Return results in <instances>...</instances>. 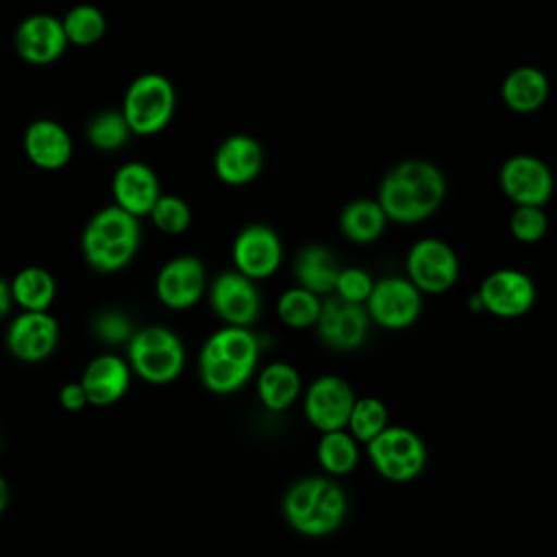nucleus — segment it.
Returning a JSON list of instances; mask_svg holds the SVG:
<instances>
[{
    "mask_svg": "<svg viewBox=\"0 0 557 557\" xmlns=\"http://www.w3.org/2000/svg\"><path fill=\"white\" fill-rule=\"evenodd\" d=\"M283 513L300 535H329L344 522L346 494L329 476H307L287 490Z\"/></svg>",
    "mask_w": 557,
    "mask_h": 557,
    "instance_id": "f257e3e1",
    "label": "nucleus"
},
{
    "mask_svg": "<svg viewBox=\"0 0 557 557\" xmlns=\"http://www.w3.org/2000/svg\"><path fill=\"white\" fill-rule=\"evenodd\" d=\"M85 261L98 272H115L124 268L137 252L139 226L137 218L122 207H104L91 215L83 231Z\"/></svg>",
    "mask_w": 557,
    "mask_h": 557,
    "instance_id": "f03ea898",
    "label": "nucleus"
},
{
    "mask_svg": "<svg viewBox=\"0 0 557 557\" xmlns=\"http://www.w3.org/2000/svg\"><path fill=\"white\" fill-rule=\"evenodd\" d=\"M176 91L170 78L157 72L139 74L126 89L122 115L135 135H154L174 115Z\"/></svg>",
    "mask_w": 557,
    "mask_h": 557,
    "instance_id": "7ed1b4c3",
    "label": "nucleus"
},
{
    "mask_svg": "<svg viewBox=\"0 0 557 557\" xmlns=\"http://www.w3.org/2000/svg\"><path fill=\"white\" fill-rule=\"evenodd\" d=\"M128 363L144 381L165 385L181 374L185 366V350L170 329L146 326L131 335Z\"/></svg>",
    "mask_w": 557,
    "mask_h": 557,
    "instance_id": "20e7f679",
    "label": "nucleus"
},
{
    "mask_svg": "<svg viewBox=\"0 0 557 557\" xmlns=\"http://www.w3.org/2000/svg\"><path fill=\"white\" fill-rule=\"evenodd\" d=\"M366 446L374 470L394 483L420 476L426 466V446L420 435L407 426L387 424Z\"/></svg>",
    "mask_w": 557,
    "mask_h": 557,
    "instance_id": "39448f33",
    "label": "nucleus"
},
{
    "mask_svg": "<svg viewBox=\"0 0 557 557\" xmlns=\"http://www.w3.org/2000/svg\"><path fill=\"white\" fill-rule=\"evenodd\" d=\"M370 320L387 331L411 326L422 311V292L403 276L379 278L366 300Z\"/></svg>",
    "mask_w": 557,
    "mask_h": 557,
    "instance_id": "423d86ee",
    "label": "nucleus"
},
{
    "mask_svg": "<svg viewBox=\"0 0 557 557\" xmlns=\"http://www.w3.org/2000/svg\"><path fill=\"white\" fill-rule=\"evenodd\" d=\"M407 274L420 292L442 294L455 285L459 276V259L446 242L424 237L407 252Z\"/></svg>",
    "mask_w": 557,
    "mask_h": 557,
    "instance_id": "0eeeda50",
    "label": "nucleus"
},
{
    "mask_svg": "<svg viewBox=\"0 0 557 557\" xmlns=\"http://www.w3.org/2000/svg\"><path fill=\"white\" fill-rule=\"evenodd\" d=\"M370 326V315L363 302H352L342 296H326L315 320L318 337L333 350L348 352L363 344Z\"/></svg>",
    "mask_w": 557,
    "mask_h": 557,
    "instance_id": "6e6552de",
    "label": "nucleus"
},
{
    "mask_svg": "<svg viewBox=\"0 0 557 557\" xmlns=\"http://www.w3.org/2000/svg\"><path fill=\"white\" fill-rule=\"evenodd\" d=\"M476 300L481 309L496 318H520L535 302V285L529 274L503 268L483 278Z\"/></svg>",
    "mask_w": 557,
    "mask_h": 557,
    "instance_id": "1a4fd4ad",
    "label": "nucleus"
},
{
    "mask_svg": "<svg viewBox=\"0 0 557 557\" xmlns=\"http://www.w3.org/2000/svg\"><path fill=\"white\" fill-rule=\"evenodd\" d=\"M500 189L516 205L544 207L555 189L550 168L533 154H513L500 165Z\"/></svg>",
    "mask_w": 557,
    "mask_h": 557,
    "instance_id": "9d476101",
    "label": "nucleus"
},
{
    "mask_svg": "<svg viewBox=\"0 0 557 557\" xmlns=\"http://www.w3.org/2000/svg\"><path fill=\"white\" fill-rule=\"evenodd\" d=\"M355 403L352 387L335 374L318 376L305 392V416L318 431L344 429Z\"/></svg>",
    "mask_w": 557,
    "mask_h": 557,
    "instance_id": "9b49d317",
    "label": "nucleus"
},
{
    "mask_svg": "<svg viewBox=\"0 0 557 557\" xmlns=\"http://www.w3.org/2000/svg\"><path fill=\"white\" fill-rule=\"evenodd\" d=\"M209 302L218 318L235 326L252 324L261 311V298L255 281L237 270L222 272L213 278L209 287Z\"/></svg>",
    "mask_w": 557,
    "mask_h": 557,
    "instance_id": "f8f14e48",
    "label": "nucleus"
},
{
    "mask_svg": "<svg viewBox=\"0 0 557 557\" xmlns=\"http://www.w3.org/2000/svg\"><path fill=\"white\" fill-rule=\"evenodd\" d=\"M13 44L17 57L30 65H50L70 46L61 20L50 13L24 17L15 28Z\"/></svg>",
    "mask_w": 557,
    "mask_h": 557,
    "instance_id": "ddd939ff",
    "label": "nucleus"
},
{
    "mask_svg": "<svg viewBox=\"0 0 557 557\" xmlns=\"http://www.w3.org/2000/svg\"><path fill=\"white\" fill-rule=\"evenodd\" d=\"M283 259V246L274 228L268 224L244 226L233 242V263L248 278H268Z\"/></svg>",
    "mask_w": 557,
    "mask_h": 557,
    "instance_id": "4468645a",
    "label": "nucleus"
},
{
    "mask_svg": "<svg viewBox=\"0 0 557 557\" xmlns=\"http://www.w3.org/2000/svg\"><path fill=\"white\" fill-rule=\"evenodd\" d=\"M59 324L46 311H24L7 331L9 352L26 363L41 361L57 348Z\"/></svg>",
    "mask_w": 557,
    "mask_h": 557,
    "instance_id": "2eb2a0df",
    "label": "nucleus"
},
{
    "mask_svg": "<svg viewBox=\"0 0 557 557\" xmlns=\"http://www.w3.org/2000/svg\"><path fill=\"white\" fill-rule=\"evenodd\" d=\"M205 292V265L200 259L183 255L170 259L157 274V296L170 309H187Z\"/></svg>",
    "mask_w": 557,
    "mask_h": 557,
    "instance_id": "dca6fc26",
    "label": "nucleus"
},
{
    "mask_svg": "<svg viewBox=\"0 0 557 557\" xmlns=\"http://www.w3.org/2000/svg\"><path fill=\"white\" fill-rule=\"evenodd\" d=\"M263 168V148L250 135L226 137L213 157V170L226 185H246L259 176Z\"/></svg>",
    "mask_w": 557,
    "mask_h": 557,
    "instance_id": "f3484780",
    "label": "nucleus"
},
{
    "mask_svg": "<svg viewBox=\"0 0 557 557\" xmlns=\"http://www.w3.org/2000/svg\"><path fill=\"white\" fill-rule=\"evenodd\" d=\"M159 196V178L148 165L131 161L117 168L113 176V198L117 207L133 213L135 218L148 215Z\"/></svg>",
    "mask_w": 557,
    "mask_h": 557,
    "instance_id": "a211bd4d",
    "label": "nucleus"
},
{
    "mask_svg": "<svg viewBox=\"0 0 557 557\" xmlns=\"http://www.w3.org/2000/svg\"><path fill=\"white\" fill-rule=\"evenodd\" d=\"M128 363L115 355H100L85 368L81 385L85 387L87 403L107 407L117 403L128 389Z\"/></svg>",
    "mask_w": 557,
    "mask_h": 557,
    "instance_id": "6ab92c4d",
    "label": "nucleus"
},
{
    "mask_svg": "<svg viewBox=\"0 0 557 557\" xmlns=\"http://www.w3.org/2000/svg\"><path fill=\"white\" fill-rule=\"evenodd\" d=\"M24 152L41 170H59L72 159L70 133L54 120H35L24 133Z\"/></svg>",
    "mask_w": 557,
    "mask_h": 557,
    "instance_id": "aec40b11",
    "label": "nucleus"
},
{
    "mask_svg": "<svg viewBox=\"0 0 557 557\" xmlns=\"http://www.w3.org/2000/svg\"><path fill=\"white\" fill-rule=\"evenodd\" d=\"M550 83L546 74L533 65H520L511 70L503 85L500 96L503 102L516 113H533L548 100Z\"/></svg>",
    "mask_w": 557,
    "mask_h": 557,
    "instance_id": "412c9836",
    "label": "nucleus"
},
{
    "mask_svg": "<svg viewBox=\"0 0 557 557\" xmlns=\"http://www.w3.org/2000/svg\"><path fill=\"white\" fill-rule=\"evenodd\" d=\"M392 172L413 191L426 215H433L446 198V178L433 163L424 159H407L392 168Z\"/></svg>",
    "mask_w": 557,
    "mask_h": 557,
    "instance_id": "4be33fe9",
    "label": "nucleus"
},
{
    "mask_svg": "<svg viewBox=\"0 0 557 557\" xmlns=\"http://www.w3.org/2000/svg\"><path fill=\"white\" fill-rule=\"evenodd\" d=\"M342 265L337 257L322 244H309L294 259V274L300 287L313 294H333Z\"/></svg>",
    "mask_w": 557,
    "mask_h": 557,
    "instance_id": "5701e85b",
    "label": "nucleus"
},
{
    "mask_svg": "<svg viewBox=\"0 0 557 557\" xmlns=\"http://www.w3.org/2000/svg\"><path fill=\"white\" fill-rule=\"evenodd\" d=\"M257 394L265 409H287L300 394V376L296 368L285 361H274L265 366L257 379Z\"/></svg>",
    "mask_w": 557,
    "mask_h": 557,
    "instance_id": "b1692460",
    "label": "nucleus"
},
{
    "mask_svg": "<svg viewBox=\"0 0 557 557\" xmlns=\"http://www.w3.org/2000/svg\"><path fill=\"white\" fill-rule=\"evenodd\" d=\"M387 215L381 205L370 198H357L348 202L339 213V231L355 244H370L385 231Z\"/></svg>",
    "mask_w": 557,
    "mask_h": 557,
    "instance_id": "393cba45",
    "label": "nucleus"
},
{
    "mask_svg": "<svg viewBox=\"0 0 557 557\" xmlns=\"http://www.w3.org/2000/svg\"><path fill=\"white\" fill-rule=\"evenodd\" d=\"M198 372H200L202 385L213 394H231V392L239 389L252 374L250 368H246L228 357H222V355L209 350L207 346H202V350H200Z\"/></svg>",
    "mask_w": 557,
    "mask_h": 557,
    "instance_id": "a878e982",
    "label": "nucleus"
},
{
    "mask_svg": "<svg viewBox=\"0 0 557 557\" xmlns=\"http://www.w3.org/2000/svg\"><path fill=\"white\" fill-rule=\"evenodd\" d=\"M57 294L54 276L44 268H24L11 283V296L24 311H46Z\"/></svg>",
    "mask_w": 557,
    "mask_h": 557,
    "instance_id": "bb28decb",
    "label": "nucleus"
},
{
    "mask_svg": "<svg viewBox=\"0 0 557 557\" xmlns=\"http://www.w3.org/2000/svg\"><path fill=\"white\" fill-rule=\"evenodd\" d=\"M376 202L381 205L387 220H394L400 224H413L429 218L420 207L418 198L413 196V191L392 170L383 176L379 185Z\"/></svg>",
    "mask_w": 557,
    "mask_h": 557,
    "instance_id": "cd10ccee",
    "label": "nucleus"
},
{
    "mask_svg": "<svg viewBox=\"0 0 557 557\" xmlns=\"http://www.w3.org/2000/svg\"><path fill=\"white\" fill-rule=\"evenodd\" d=\"M318 461L329 474H350L359 463V446L352 433L344 429L324 431L318 442Z\"/></svg>",
    "mask_w": 557,
    "mask_h": 557,
    "instance_id": "c85d7f7f",
    "label": "nucleus"
},
{
    "mask_svg": "<svg viewBox=\"0 0 557 557\" xmlns=\"http://www.w3.org/2000/svg\"><path fill=\"white\" fill-rule=\"evenodd\" d=\"M67 44L85 48L98 44L107 33V17L96 4H74L63 17H61Z\"/></svg>",
    "mask_w": 557,
    "mask_h": 557,
    "instance_id": "c756f323",
    "label": "nucleus"
},
{
    "mask_svg": "<svg viewBox=\"0 0 557 557\" xmlns=\"http://www.w3.org/2000/svg\"><path fill=\"white\" fill-rule=\"evenodd\" d=\"M205 346L222 357H228V359L250 368V370H255V366L259 361V342L246 326L228 324V326L215 331L205 342Z\"/></svg>",
    "mask_w": 557,
    "mask_h": 557,
    "instance_id": "7c9ffc66",
    "label": "nucleus"
},
{
    "mask_svg": "<svg viewBox=\"0 0 557 557\" xmlns=\"http://www.w3.org/2000/svg\"><path fill=\"white\" fill-rule=\"evenodd\" d=\"M320 307H322V300L318 294L309 292L307 287L296 285L292 289H285L278 296L276 313L283 324H287L292 329H307V326L315 324V320L320 315Z\"/></svg>",
    "mask_w": 557,
    "mask_h": 557,
    "instance_id": "2f4dec72",
    "label": "nucleus"
},
{
    "mask_svg": "<svg viewBox=\"0 0 557 557\" xmlns=\"http://www.w3.org/2000/svg\"><path fill=\"white\" fill-rule=\"evenodd\" d=\"M357 442L368 444L374 435H379L387 426V407L383 400L374 396H363L355 398L348 424H346Z\"/></svg>",
    "mask_w": 557,
    "mask_h": 557,
    "instance_id": "473e14b6",
    "label": "nucleus"
},
{
    "mask_svg": "<svg viewBox=\"0 0 557 557\" xmlns=\"http://www.w3.org/2000/svg\"><path fill=\"white\" fill-rule=\"evenodd\" d=\"M131 137V126L126 124L122 111H100L87 124V139L98 150H117Z\"/></svg>",
    "mask_w": 557,
    "mask_h": 557,
    "instance_id": "72a5a7b5",
    "label": "nucleus"
},
{
    "mask_svg": "<svg viewBox=\"0 0 557 557\" xmlns=\"http://www.w3.org/2000/svg\"><path fill=\"white\" fill-rule=\"evenodd\" d=\"M154 222V226L168 235H178L183 231H187L189 222H191V211L189 205L178 198V196H159L154 207L148 213Z\"/></svg>",
    "mask_w": 557,
    "mask_h": 557,
    "instance_id": "f704fd0d",
    "label": "nucleus"
},
{
    "mask_svg": "<svg viewBox=\"0 0 557 557\" xmlns=\"http://www.w3.org/2000/svg\"><path fill=\"white\" fill-rule=\"evenodd\" d=\"M509 231L518 242L535 244L548 231V215L540 205H516L509 218Z\"/></svg>",
    "mask_w": 557,
    "mask_h": 557,
    "instance_id": "c9c22d12",
    "label": "nucleus"
},
{
    "mask_svg": "<svg viewBox=\"0 0 557 557\" xmlns=\"http://www.w3.org/2000/svg\"><path fill=\"white\" fill-rule=\"evenodd\" d=\"M372 287H374V278L366 270H361V268H342L339 274H337L333 292L337 296L346 298V300L366 305Z\"/></svg>",
    "mask_w": 557,
    "mask_h": 557,
    "instance_id": "e433bc0d",
    "label": "nucleus"
},
{
    "mask_svg": "<svg viewBox=\"0 0 557 557\" xmlns=\"http://www.w3.org/2000/svg\"><path fill=\"white\" fill-rule=\"evenodd\" d=\"M94 331L107 344H120L133 335L128 318L120 311H102L94 322Z\"/></svg>",
    "mask_w": 557,
    "mask_h": 557,
    "instance_id": "4c0bfd02",
    "label": "nucleus"
},
{
    "mask_svg": "<svg viewBox=\"0 0 557 557\" xmlns=\"http://www.w3.org/2000/svg\"><path fill=\"white\" fill-rule=\"evenodd\" d=\"M59 403L63 409L67 411H78L87 405V394H85V387L78 383H67L61 387L59 392Z\"/></svg>",
    "mask_w": 557,
    "mask_h": 557,
    "instance_id": "58836bf2",
    "label": "nucleus"
},
{
    "mask_svg": "<svg viewBox=\"0 0 557 557\" xmlns=\"http://www.w3.org/2000/svg\"><path fill=\"white\" fill-rule=\"evenodd\" d=\"M11 300H13V296H11V287L0 278V320L9 313V309H11Z\"/></svg>",
    "mask_w": 557,
    "mask_h": 557,
    "instance_id": "ea45409f",
    "label": "nucleus"
},
{
    "mask_svg": "<svg viewBox=\"0 0 557 557\" xmlns=\"http://www.w3.org/2000/svg\"><path fill=\"white\" fill-rule=\"evenodd\" d=\"M7 503H9V487H7V481L0 476V513L4 511Z\"/></svg>",
    "mask_w": 557,
    "mask_h": 557,
    "instance_id": "a19ab883",
    "label": "nucleus"
}]
</instances>
